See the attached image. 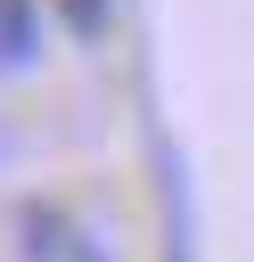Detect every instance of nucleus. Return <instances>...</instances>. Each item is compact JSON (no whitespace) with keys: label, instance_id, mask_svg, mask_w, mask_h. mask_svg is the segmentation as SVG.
<instances>
[{"label":"nucleus","instance_id":"1","mask_svg":"<svg viewBox=\"0 0 254 262\" xmlns=\"http://www.w3.org/2000/svg\"><path fill=\"white\" fill-rule=\"evenodd\" d=\"M41 57V0H0V74H25Z\"/></svg>","mask_w":254,"mask_h":262},{"label":"nucleus","instance_id":"2","mask_svg":"<svg viewBox=\"0 0 254 262\" xmlns=\"http://www.w3.org/2000/svg\"><path fill=\"white\" fill-rule=\"evenodd\" d=\"M57 8H66V25H74L82 41H98V33H107V16H115V0H57Z\"/></svg>","mask_w":254,"mask_h":262},{"label":"nucleus","instance_id":"3","mask_svg":"<svg viewBox=\"0 0 254 262\" xmlns=\"http://www.w3.org/2000/svg\"><path fill=\"white\" fill-rule=\"evenodd\" d=\"M164 262H197V254H188V221H180V213H172V237H164Z\"/></svg>","mask_w":254,"mask_h":262}]
</instances>
